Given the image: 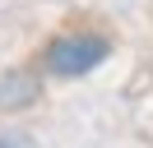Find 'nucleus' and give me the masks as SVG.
Segmentation results:
<instances>
[{
    "instance_id": "nucleus-1",
    "label": "nucleus",
    "mask_w": 153,
    "mask_h": 148,
    "mask_svg": "<svg viewBox=\"0 0 153 148\" xmlns=\"http://www.w3.org/2000/svg\"><path fill=\"white\" fill-rule=\"evenodd\" d=\"M111 56V42L97 33H60L47 42V51H42V65H47L56 79H79V74L97 70V65Z\"/></svg>"
},
{
    "instance_id": "nucleus-2",
    "label": "nucleus",
    "mask_w": 153,
    "mask_h": 148,
    "mask_svg": "<svg viewBox=\"0 0 153 148\" xmlns=\"http://www.w3.org/2000/svg\"><path fill=\"white\" fill-rule=\"evenodd\" d=\"M37 92H42L37 74H28V70L5 74V79H0V111H19V107H28V102H37Z\"/></svg>"
},
{
    "instance_id": "nucleus-3",
    "label": "nucleus",
    "mask_w": 153,
    "mask_h": 148,
    "mask_svg": "<svg viewBox=\"0 0 153 148\" xmlns=\"http://www.w3.org/2000/svg\"><path fill=\"white\" fill-rule=\"evenodd\" d=\"M0 148H33V144H28L23 134H14V130H10V134H0Z\"/></svg>"
}]
</instances>
